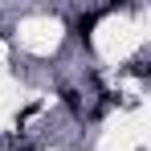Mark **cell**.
<instances>
[{
    "instance_id": "6da1fadb",
    "label": "cell",
    "mask_w": 151,
    "mask_h": 151,
    "mask_svg": "<svg viewBox=\"0 0 151 151\" xmlns=\"http://www.w3.org/2000/svg\"><path fill=\"white\" fill-rule=\"evenodd\" d=\"M61 106H65L70 114H78V119H82V90L65 86V90H61Z\"/></svg>"
}]
</instances>
